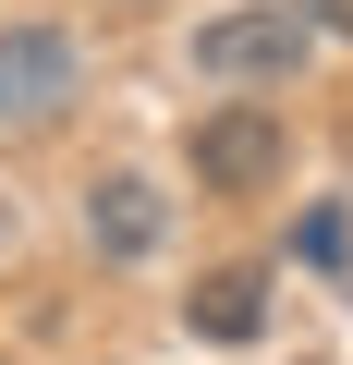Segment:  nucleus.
Listing matches in <instances>:
<instances>
[{
	"label": "nucleus",
	"instance_id": "7ed1b4c3",
	"mask_svg": "<svg viewBox=\"0 0 353 365\" xmlns=\"http://www.w3.org/2000/svg\"><path fill=\"white\" fill-rule=\"evenodd\" d=\"M305 49H317V25L292 0H244V13L195 25V73L208 86H280V73H305Z\"/></svg>",
	"mask_w": 353,
	"mask_h": 365
},
{
	"label": "nucleus",
	"instance_id": "20e7f679",
	"mask_svg": "<svg viewBox=\"0 0 353 365\" xmlns=\"http://www.w3.org/2000/svg\"><path fill=\"white\" fill-rule=\"evenodd\" d=\"M86 244L110 256V268H146L158 244H170V195L146 170H110V182H86Z\"/></svg>",
	"mask_w": 353,
	"mask_h": 365
},
{
	"label": "nucleus",
	"instance_id": "f03ea898",
	"mask_svg": "<svg viewBox=\"0 0 353 365\" xmlns=\"http://www.w3.org/2000/svg\"><path fill=\"white\" fill-rule=\"evenodd\" d=\"M86 98V37L73 25H0V134H49Z\"/></svg>",
	"mask_w": 353,
	"mask_h": 365
},
{
	"label": "nucleus",
	"instance_id": "423d86ee",
	"mask_svg": "<svg viewBox=\"0 0 353 365\" xmlns=\"http://www.w3.org/2000/svg\"><path fill=\"white\" fill-rule=\"evenodd\" d=\"M292 13H305L317 37H353V0H292Z\"/></svg>",
	"mask_w": 353,
	"mask_h": 365
},
{
	"label": "nucleus",
	"instance_id": "39448f33",
	"mask_svg": "<svg viewBox=\"0 0 353 365\" xmlns=\"http://www.w3.org/2000/svg\"><path fill=\"white\" fill-rule=\"evenodd\" d=\"M183 329H195V341H256V329H268V280H256V268H208V280L183 292Z\"/></svg>",
	"mask_w": 353,
	"mask_h": 365
},
{
	"label": "nucleus",
	"instance_id": "f257e3e1",
	"mask_svg": "<svg viewBox=\"0 0 353 365\" xmlns=\"http://www.w3.org/2000/svg\"><path fill=\"white\" fill-rule=\"evenodd\" d=\"M183 158H195V195H268V182L292 170V122H280L268 98H220V110L183 134Z\"/></svg>",
	"mask_w": 353,
	"mask_h": 365
}]
</instances>
